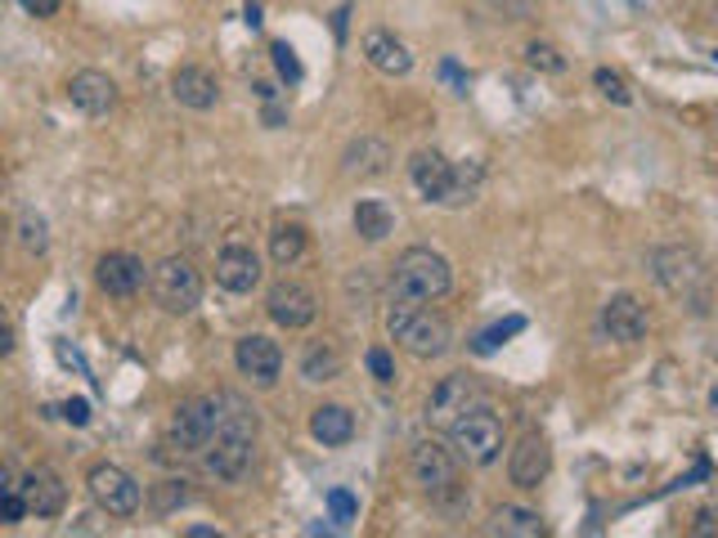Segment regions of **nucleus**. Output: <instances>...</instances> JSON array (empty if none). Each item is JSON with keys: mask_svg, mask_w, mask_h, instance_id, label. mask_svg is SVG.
<instances>
[{"mask_svg": "<svg viewBox=\"0 0 718 538\" xmlns=\"http://www.w3.org/2000/svg\"><path fill=\"white\" fill-rule=\"evenodd\" d=\"M251 458H256V413L243 409L238 399L225 404V422L216 431V440L203 449V462L216 481H243L251 471Z\"/></svg>", "mask_w": 718, "mask_h": 538, "instance_id": "obj_1", "label": "nucleus"}, {"mask_svg": "<svg viewBox=\"0 0 718 538\" xmlns=\"http://www.w3.org/2000/svg\"><path fill=\"white\" fill-rule=\"evenodd\" d=\"M409 175H414L418 193H422L427 202H440V207H463V202L476 197V184H481V171H476V166H453V162H449L444 153H436V149L414 153Z\"/></svg>", "mask_w": 718, "mask_h": 538, "instance_id": "obj_2", "label": "nucleus"}, {"mask_svg": "<svg viewBox=\"0 0 718 538\" xmlns=\"http://www.w3.org/2000/svg\"><path fill=\"white\" fill-rule=\"evenodd\" d=\"M386 332L414 355V359H440L449 351V323L431 310H422V301H400L390 297L386 310Z\"/></svg>", "mask_w": 718, "mask_h": 538, "instance_id": "obj_3", "label": "nucleus"}, {"mask_svg": "<svg viewBox=\"0 0 718 538\" xmlns=\"http://www.w3.org/2000/svg\"><path fill=\"white\" fill-rule=\"evenodd\" d=\"M453 288V275H449V260L431 247H409L400 260H396V279H390V297L400 301H440L444 292Z\"/></svg>", "mask_w": 718, "mask_h": 538, "instance_id": "obj_4", "label": "nucleus"}, {"mask_svg": "<svg viewBox=\"0 0 718 538\" xmlns=\"http://www.w3.org/2000/svg\"><path fill=\"white\" fill-rule=\"evenodd\" d=\"M651 269H656V283L669 297L692 301V310L709 305V269L692 247H656L651 251Z\"/></svg>", "mask_w": 718, "mask_h": 538, "instance_id": "obj_5", "label": "nucleus"}, {"mask_svg": "<svg viewBox=\"0 0 718 538\" xmlns=\"http://www.w3.org/2000/svg\"><path fill=\"white\" fill-rule=\"evenodd\" d=\"M444 435H449L453 453H459L463 462L490 466L503 453V413L494 409V404H481V409H472L468 418H459Z\"/></svg>", "mask_w": 718, "mask_h": 538, "instance_id": "obj_6", "label": "nucleus"}, {"mask_svg": "<svg viewBox=\"0 0 718 538\" xmlns=\"http://www.w3.org/2000/svg\"><path fill=\"white\" fill-rule=\"evenodd\" d=\"M225 395H199V399H184L180 409H175V418H171V444L180 449V453H203L212 440H216V431H221V422H225Z\"/></svg>", "mask_w": 718, "mask_h": 538, "instance_id": "obj_7", "label": "nucleus"}, {"mask_svg": "<svg viewBox=\"0 0 718 538\" xmlns=\"http://www.w3.org/2000/svg\"><path fill=\"white\" fill-rule=\"evenodd\" d=\"M149 292H153V301L167 314H189V310H199V301H203V279H199V269H193L184 256H167V260L153 265Z\"/></svg>", "mask_w": 718, "mask_h": 538, "instance_id": "obj_8", "label": "nucleus"}, {"mask_svg": "<svg viewBox=\"0 0 718 538\" xmlns=\"http://www.w3.org/2000/svg\"><path fill=\"white\" fill-rule=\"evenodd\" d=\"M481 404H490V395H485V386L472 373H449V377H440V386L427 399V427L449 431L459 418H468L472 409H481Z\"/></svg>", "mask_w": 718, "mask_h": 538, "instance_id": "obj_9", "label": "nucleus"}, {"mask_svg": "<svg viewBox=\"0 0 718 538\" xmlns=\"http://www.w3.org/2000/svg\"><path fill=\"white\" fill-rule=\"evenodd\" d=\"M86 489H90L95 507H99V512H108V516H117V520L136 516V512H140V503H144L140 485L130 481L121 466H112V462H99V466H90V476H86Z\"/></svg>", "mask_w": 718, "mask_h": 538, "instance_id": "obj_10", "label": "nucleus"}, {"mask_svg": "<svg viewBox=\"0 0 718 538\" xmlns=\"http://www.w3.org/2000/svg\"><path fill=\"white\" fill-rule=\"evenodd\" d=\"M409 471H414V481L431 494V498H449V494H459V453L436 444V440H422L409 458Z\"/></svg>", "mask_w": 718, "mask_h": 538, "instance_id": "obj_11", "label": "nucleus"}, {"mask_svg": "<svg viewBox=\"0 0 718 538\" xmlns=\"http://www.w3.org/2000/svg\"><path fill=\"white\" fill-rule=\"evenodd\" d=\"M548 471H553V449H548V440H544L539 431L521 435V444H516L512 458H507L512 485H516V489H539V485L548 481Z\"/></svg>", "mask_w": 718, "mask_h": 538, "instance_id": "obj_12", "label": "nucleus"}, {"mask_svg": "<svg viewBox=\"0 0 718 538\" xmlns=\"http://www.w3.org/2000/svg\"><path fill=\"white\" fill-rule=\"evenodd\" d=\"M234 364L256 386H275L279 381V368H283V351H279V342H270V336L251 332V336H243V342L234 346Z\"/></svg>", "mask_w": 718, "mask_h": 538, "instance_id": "obj_13", "label": "nucleus"}, {"mask_svg": "<svg viewBox=\"0 0 718 538\" xmlns=\"http://www.w3.org/2000/svg\"><path fill=\"white\" fill-rule=\"evenodd\" d=\"M153 275V269H144V260L140 256H130V251H108V256H99V265H95V279H99V288L108 292V297H136L140 288H144V279Z\"/></svg>", "mask_w": 718, "mask_h": 538, "instance_id": "obj_14", "label": "nucleus"}, {"mask_svg": "<svg viewBox=\"0 0 718 538\" xmlns=\"http://www.w3.org/2000/svg\"><path fill=\"white\" fill-rule=\"evenodd\" d=\"M19 494L28 498L32 516H41V520H54V516H63V507H68V485H63L50 466H32V471H23Z\"/></svg>", "mask_w": 718, "mask_h": 538, "instance_id": "obj_15", "label": "nucleus"}, {"mask_svg": "<svg viewBox=\"0 0 718 538\" xmlns=\"http://www.w3.org/2000/svg\"><path fill=\"white\" fill-rule=\"evenodd\" d=\"M266 310H270V319L279 327H310L314 314H319L310 288H301V283H275L270 297H266Z\"/></svg>", "mask_w": 718, "mask_h": 538, "instance_id": "obj_16", "label": "nucleus"}, {"mask_svg": "<svg viewBox=\"0 0 718 538\" xmlns=\"http://www.w3.org/2000/svg\"><path fill=\"white\" fill-rule=\"evenodd\" d=\"M216 283L225 288V292H251L256 283H260V256L251 251V247H225L221 256H216Z\"/></svg>", "mask_w": 718, "mask_h": 538, "instance_id": "obj_17", "label": "nucleus"}, {"mask_svg": "<svg viewBox=\"0 0 718 538\" xmlns=\"http://www.w3.org/2000/svg\"><path fill=\"white\" fill-rule=\"evenodd\" d=\"M171 95L180 108H193V112H207L221 104V86L216 77L207 73V67H180V73L171 77Z\"/></svg>", "mask_w": 718, "mask_h": 538, "instance_id": "obj_18", "label": "nucleus"}, {"mask_svg": "<svg viewBox=\"0 0 718 538\" xmlns=\"http://www.w3.org/2000/svg\"><path fill=\"white\" fill-rule=\"evenodd\" d=\"M68 99H73L77 112H86V117H104V112L117 108V86H112L108 73H77V77L68 82Z\"/></svg>", "mask_w": 718, "mask_h": 538, "instance_id": "obj_19", "label": "nucleus"}, {"mask_svg": "<svg viewBox=\"0 0 718 538\" xmlns=\"http://www.w3.org/2000/svg\"><path fill=\"white\" fill-rule=\"evenodd\" d=\"M364 58L377 67L382 77H409V73H414V54H409V45L396 41L390 32H382V28L364 36Z\"/></svg>", "mask_w": 718, "mask_h": 538, "instance_id": "obj_20", "label": "nucleus"}, {"mask_svg": "<svg viewBox=\"0 0 718 538\" xmlns=\"http://www.w3.org/2000/svg\"><path fill=\"white\" fill-rule=\"evenodd\" d=\"M386 166H390V144L377 140V134H360V140L346 144V153H342V175H351V180H373Z\"/></svg>", "mask_w": 718, "mask_h": 538, "instance_id": "obj_21", "label": "nucleus"}, {"mask_svg": "<svg viewBox=\"0 0 718 538\" xmlns=\"http://www.w3.org/2000/svg\"><path fill=\"white\" fill-rule=\"evenodd\" d=\"M602 327H607L611 342H620V346L642 342V336H646V310L633 297H611L607 310H602Z\"/></svg>", "mask_w": 718, "mask_h": 538, "instance_id": "obj_22", "label": "nucleus"}, {"mask_svg": "<svg viewBox=\"0 0 718 538\" xmlns=\"http://www.w3.org/2000/svg\"><path fill=\"white\" fill-rule=\"evenodd\" d=\"M310 435L319 444H329V449H342L355 435V413L342 409V404H319V409L310 413Z\"/></svg>", "mask_w": 718, "mask_h": 538, "instance_id": "obj_23", "label": "nucleus"}, {"mask_svg": "<svg viewBox=\"0 0 718 538\" xmlns=\"http://www.w3.org/2000/svg\"><path fill=\"white\" fill-rule=\"evenodd\" d=\"M355 234H360L364 243H382L386 234H396V216H390L386 202L364 197L360 207H355Z\"/></svg>", "mask_w": 718, "mask_h": 538, "instance_id": "obj_24", "label": "nucleus"}, {"mask_svg": "<svg viewBox=\"0 0 718 538\" xmlns=\"http://www.w3.org/2000/svg\"><path fill=\"white\" fill-rule=\"evenodd\" d=\"M490 529L494 534H512V538H539L544 534V520L531 507H499L494 520H490Z\"/></svg>", "mask_w": 718, "mask_h": 538, "instance_id": "obj_25", "label": "nucleus"}, {"mask_svg": "<svg viewBox=\"0 0 718 538\" xmlns=\"http://www.w3.org/2000/svg\"><path fill=\"white\" fill-rule=\"evenodd\" d=\"M306 229L301 225H279L275 234H270V260L279 265V269H288V265H297L301 256H306Z\"/></svg>", "mask_w": 718, "mask_h": 538, "instance_id": "obj_26", "label": "nucleus"}, {"mask_svg": "<svg viewBox=\"0 0 718 538\" xmlns=\"http://www.w3.org/2000/svg\"><path fill=\"white\" fill-rule=\"evenodd\" d=\"M301 377L306 381H333V377H342V355L333 346H310L306 359H301Z\"/></svg>", "mask_w": 718, "mask_h": 538, "instance_id": "obj_27", "label": "nucleus"}, {"mask_svg": "<svg viewBox=\"0 0 718 538\" xmlns=\"http://www.w3.org/2000/svg\"><path fill=\"white\" fill-rule=\"evenodd\" d=\"M516 332H526V319H521V314H512V319L485 327V332L476 336V342H472V351H476V355H494V351L507 342V336H516Z\"/></svg>", "mask_w": 718, "mask_h": 538, "instance_id": "obj_28", "label": "nucleus"}, {"mask_svg": "<svg viewBox=\"0 0 718 538\" xmlns=\"http://www.w3.org/2000/svg\"><path fill=\"white\" fill-rule=\"evenodd\" d=\"M526 63H531V67H539V73H566V58H561V50H557V45H548V41H535V45L526 50Z\"/></svg>", "mask_w": 718, "mask_h": 538, "instance_id": "obj_29", "label": "nucleus"}, {"mask_svg": "<svg viewBox=\"0 0 718 538\" xmlns=\"http://www.w3.org/2000/svg\"><path fill=\"white\" fill-rule=\"evenodd\" d=\"M270 54H275V67H279L283 82H301V58H297V50H292L288 41H275Z\"/></svg>", "mask_w": 718, "mask_h": 538, "instance_id": "obj_30", "label": "nucleus"}, {"mask_svg": "<svg viewBox=\"0 0 718 538\" xmlns=\"http://www.w3.org/2000/svg\"><path fill=\"white\" fill-rule=\"evenodd\" d=\"M19 243H23L28 251L41 256V251L50 247V238H45V220H41V216H23V220H19Z\"/></svg>", "mask_w": 718, "mask_h": 538, "instance_id": "obj_31", "label": "nucleus"}, {"mask_svg": "<svg viewBox=\"0 0 718 538\" xmlns=\"http://www.w3.org/2000/svg\"><path fill=\"white\" fill-rule=\"evenodd\" d=\"M485 6L507 23H526L535 14V0H485Z\"/></svg>", "mask_w": 718, "mask_h": 538, "instance_id": "obj_32", "label": "nucleus"}, {"mask_svg": "<svg viewBox=\"0 0 718 538\" xmlns=\"http://www.w3.org/2000/svg\"><path fill=\"white\" fill-rule=\"evenodd\" d=\"M593 82H598V90H602L607 99H615V104H629V99H633V95H629V86H624V77H620V73H611V67H598Z\"/></svg>", "mask_w": 718, "mask_h": 538, "instance_id": "obj_33", "label": "nucleus"}, {"mask_svg": "<svg viewBox=\"0 0 718 538\" xmlns=\"http://www.w3.org/2000/svg\"><path fill=\"white\" fill-rule=\"evenodd\" d=\"M329 512H333V520H337V525H351V520H355V512H360V503H355V494H351V489H329Z\"/></svg>", "mask_w": 718, "mask_h": 538, "instance_id": "obj_34", "label": "nucleus"}, {"mask_svg": "<svg viewBox=\"0 0 718 538\" xmlns=\"http://www.w3.org/2000/svg\"><path fill=\"white\" fill-rule=\"evenodd\" d=\"M364 364H368V373H373L382 386H390V381H396V359H390L382 346H373V351L364 355Z\"/></svg>", "mask_w": 718, "mask_h": 538, "instance_id": "obj_35", "label": "nucleus"}, {"mask_svg": "<svg viewBox=\"0 0 718 538\" xmlns=\"http://www.w3.org/2000/svg\"><path fill=\"white\" fill-rule=\"evenodd\" d=\"M184 498H189V494H184L180 481H162V485L153 489V507H158V512H175V507H184Z\"/></svg>", "mask_w": 718, "mask_h": 538, "instance_id": "obj_36", "label": "nucleus"}, {"mask_svg": "<svg viewBox=\"0 0 718 538\" xmlns=\"http://www.w3.org/2000/svg\"><path fill=\"white\" fill-rule=\"evenodd\" d=\"M28 512H32V507H28V498H23L19 489L0 494V520H6V525H19V520H23Z\"/></svg>", "mask_w": 718, "mask_h": 538, "instance_id": "obj_37", "label": "nucleus"}, {"mask_svg": "<svg viewBox=\"0 0 718 538\" xmlns=\"http://www.w3.org/2000/svg\"><path fill=\"white\" fill-rule=\"evenodd\" d=\"M58 418H63V422H73V427H86V422H90V404H86V399H63Z\"/></svg>", "mask_w": 718, "mask_h": 538, "instance_id": "obj_38", "label": "nucleus"}, {"mask_svg": "<svg viewBox=\"0 0 718 538\" xmlns=\"http://www.w3.org/2000/svg\"><path fill=\"white\" fill-rule=\"evenodd\" d=\"M19 6H23L32 19H54V14H58V0H19Z\"/></svg>", "mask_w": 718, "mask_h": 538, "instance_id": "obj_39", "label": "nucleus"}, {"mask_svg": "<svg viewBox=\"0 0 718 538\" xmlns=\"http://www.w3.org/2000/svg\"><path fill=\"white\" fill-rule=\"evenodd\" d=\"M346 19H351V6H342V10L333 14V36H337V45H346Z\"/></svg>", "mask_w": 718, "mask_h": 538, "instance_id": "obj_40", "label": "nucleus"}, {"mask_svg": "<svg viewBox=\"0 0 718 538\" xmlns=\"http://www.w3.org/2000/svg\"><path fill=\"white\" fill-rule=\"evenodd\" d=\"M440 77H444V82H453L459 90H468V77H463V73H459V67H453V63H440Z\"/></svg>", "mask_w": 718, "mask_h": 538, "instance_id": "obj_41", "label": "nucleus"}, {"mask_svg": "<svg viewBox=\"0 0 718 538\" xmlns=\"http://www.w3.org/2000/svg\"><path fill=\"white\" fill-rule=\"evenodd\" d=\"M718 529V512L709 507V512H700V520H696V534H714Z\"/></svg>", "mask_w": 718, "mask_h": 538, "instance_id": "obj_42", "label": "nucleus"}, {"mask_svg": "<svg viewBox=\"0 0 718 538\" xmlns=\"http://www.w3.org/2000/svg\"><path fill=\"white\" fill-rule=\"evenodd\" d=\"M243 19H247V28H260V6H247Z\"/></svg>", "mask_w": 718, "mask_h": 538, "instance_id": "obj_43", "label": "nucleus"}, {"mask_svg": "<svg viewBox=\"0 0 718 538\" xmlns=\"http://www.w3.org/2000/svg\"><path fill=\"white\" fill-rule=\"evenodd\" d=\"M266 126H283V112L279 108H266Z\"/></svg>", "mask_w": 718, "mask_h": 538, "instance_id": "obj_44", "label": "nucleus"}, {"mask_svg": "<svg viewBox=\"0 0 718 538\" xmlns=\"http://www.w3.org/2000/svg\"><path fill=\"white\" fill-rule=\"evenodd\" d=\"M709 404H714V409H718V390H714V395H709Z\"/></svg>", "mask_w": 718, "mask_h": 538, "instance_id": "obj_45", "label": "nucleus"}]
</instances>
